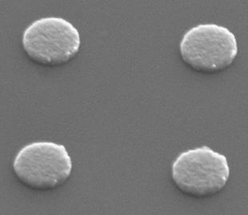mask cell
I'll list each match as a JSON object with an SVG mask.
<instances>
[{
	"mask_svg": "<svg viewBox=\"0 0 248 215\" xmlns=\"http://www.w3.org/2000/svg\"><path fill=\"white\" fill-rule=\"evenodd\" d=\"M171 176L175 185L186 195L212 196L225 187L230 167L223 154L202 146L180 153L173 162Z\"/></svg>",
	"mask_w": 248,
	"mask_h": 215,
	"instance_id": "2",
	"label": "cell"
},
{
	"mask_svg": "<svg viewBox=\"0 0 248 215\" xmlns=\"http://www.w3.org/2000/svg\"><path fill=\"white\" fill-rule=\"evenodd\" d=\"M23 50L34 62L60 66L69 62L81 46L78 29L61 17H44L31 23L22 36Z\"/></svg>",
	"mask_w": 248,
	"mask_h": 215,
	"instance_id": "3",
	"label": "cell"
},
{
	"mask_svg": "<svg viewBox=\"0 0 248 215\" xmlns=\"http://www.w3.org/2000/svg\"><path fill=\"white\" fill-rule=\"evenodd\" d=\"M179 53L184 62L196 71L218 72L231 66L236 58V38L223 26L202 23L184 34Z\"/></svg>",
	"mask_w": 248,
	"mask_h": 215,
	"instance_id": "4",
	"label": "cell"
},
{
	"mask_svg": "<svg viewBox=\"0 0 248 215\" xmlns=\"http://www.w3.org/2000/svg\"><path fill=\"white\" fill-rule=\"evenodd\" d=\"M72 161L64 146L51 141L28 144L18 151L13 170L18 181L36 190H53L71 176Z\"/></svg>",
	"mask_w": 248,
	"mask_h": 215,
	"instance_id": "1",
	"label": "cell"
}]
</instances>
